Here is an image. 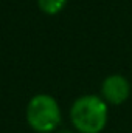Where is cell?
Masks as SVG:
<instances>
[{"mask_svg":"<svg viewBox=\"0 0 132 133\" xmlns=\"http://www.w3.org/2000/svg\"><path fill=\"white\" fill-rule=\"evenodd\" d=\"M68 0H37V6L44 14L56 16L65 8Z\"/></svg>","mask_w":132,"mask_h":133,"instance_id":"4","label":"cell"},{"mask_svg":"<svg viewBox=\"0 0 132 133\" xmlns=\"http://www.w3.org/2000/svg\"><path fill=\"white\" fill-rule=\"evenodd\" d=\"M131 96V84L121 74H110L101 84V98L107 105H121Z\"/></svg>","mask_w":132,"mask_h":133,"instance_id":"3","label":"cell"},{"mask_svg":"<svg viewBox=\"0 0 132 133\" xmlns=\"http://www.w3.org/2000/svg\"><path fill=\"white\" fill-rule=\"evenodd\" d=\"M55 133H76V132H73V130H67V129H64V130H58V132H55Z\"/></svg>","mask_w":132,"mask_h":133,"instance_id":"5","label":"cell"},{"mask_svg":"<svg viewBox=\"0 0 132 133\" xmlns=\"http://www.w3.org/2000/svg\"><path fill=\"white\" fill-rule=\"evenodd\" d=\"M25 119L36 133H55L62 122V111L51 95L39 93L27 104Z\"/></svg>","mask_w":132,"mask_h":133,"instance_id":"2","label":"cell"},{"mask_svg":"<svg viewBox=\"0 0 132 133\" xmlns=\"http://www.w3.org/2000/svg\"><path fill=\"white\" fill-rule=\"evenodd\" d=\"M109 119V105L101 96L84 95L70 108V122L78 133H101Z\"/></svg>","mask_w":132,"mask_h":133,"instance_id":"1","label":"cell"}]
</instances>
